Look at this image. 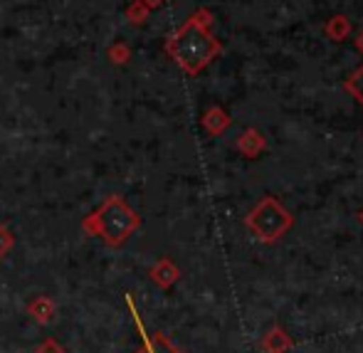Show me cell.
I'll return each mask as SVG.
<instances>
[{
  "instance_id": "cell-1",
  "label": "cell",
  "mask_w": 363,
  "mask_h": 353,
  "mask_svg": "<svg viewBox=\"0 0 363 353\" xmlns=\"http://www.w3.org/2000/svg\"><path fill=\"white\" fill-rule=\"evenodd\" d=\"M218 43L208 30V15L198 13L168 40V55L181 65L183 72L196 74L216 57Z\"/></svg>"
},
{
  "instance_id": "cell-9",
  "label": "cell",
  "mask_w": 363,
  "mask_h": 353,
  "mask_svg": "<svg viewBox=\"0 0 363 353\" xmlns=\"http://www.w3.org/2000/svg\"><path fill=\"white\" fill-rule=\"evenodd\" d=\"M148 353H176V351H171V349H153V346H151V349H148Z\"/></svg>"
},
{
  "instance_id": "cell-10",
  "label": "cell",
  "mask_w": 363,
  "mask_h": 353,
  "mask_svg": "<svg viewBox=\"0 0 363 353\" xmlns=\"http://www.w3.org/2000/svg\"><path fill=\"white\" fill-rule=\"evenodd\" d=\"M146 3H151V5H156V3H158V0H146Z\"/></svg>"
},
{
  "instance_id": "cell-7",
  "label": "cell",
  "mask_w": 363,
  "mask_h": 353,
  "mask_svg": "<svg viewBox=\"0 0 363 353\" xmlns=\"http://www.w3.org/2000/svg\"><path fill=\"white\" fill-rule=\"evenodd\" d=\"M126 18H129L131 23H141V18H144V8H141L139 3H136V5H131V8L126 10Z\"/></svg>"
},
{
  "instance_id": "cell-3",
  "label": "cell",
  "mask_w": 363,
  "mask_h": 353,
  "mask_svg": "<svg viewBox=\"0 0 363 353\" xmlns=\"http://www.w3.org/2000/svg\"><path fill=\"white\" fill-rule=\"evenodd\" d=\"M247 225L252 228L255 235H259V240L272 242V240H277L279 235L289 228L291 218H289V213L284 211L277 201H274V198H267V201L259 203V206L250 213Z\"/></svg>"
},
{
  "instance_id": "cell-8",
  "label": "cell",
  "mask_w": 363,
  "mask_h": 353,
  "mask_svg": "<svg viewBox=\"0 0 363 353\" xmlns=\"http://www.w3.org/2000/svg\"><path fill=\"white\" fill-rule=\"evenodd\" d=\"M10 242H13V240H10V232L5 228H0V254L10 247Z\"/></svg>"
},
{
  "instance_id": "cell-5",
  "label": "cell",
  "mask_w": 363,
  "mask_h": 353,
  "mask_svg": "<svg viewBox=\"0 0 363 353\" xmlns=\"http://www.w3.org/2000/svg\"><path fill=\"white\" fill-rule=\"evenodd\" d=\"M109 60L116 65H124L126 60H129V47H126V45H114V47L109 50Z\"/></svg>"
},
{
  "instance_id": "cell-6",
  "label": "cell",
  "mask_w": 363,
  "mask_h": 353,
  "mask_svg": "<svg viewBox=\"0 0 363 353\" xmlns=\"http://www.w3.org/2000/svg\"><path fill=\"white\" fill-rule=\"evenodd\" d=\"M351 91H354V94L363 101V69L354 77V79H351Z\"/></svg>"
},
{
  "instance_id": "cell-4",
  "label": "cell",
  "mask_w": 363,
  "mask_h": 353,
  "mask_svg": "<svg viewBox=\"0 0 363 353\" xmlns=\"http://www.w3.org/2000/svg\"><path fill=\"white\" fill-rule=\"evenodd\" d=\"M259 346H262V351H267V353H284L291 349V341L282 329H272L267 336H264V341Z\"/></svg>"
},
{
  "instance_id": "cell-2",
  "label": "cell",
  "mask_w": 363,
  "mask_h": 353,
  "mask_svg": "<svg viewBox=\"0 0 363 353\" xmlns=\"http://www.w3.org/2000/svg\"><path fill=\"white\" fill-rule=\"evenodd\" d=\"M136 225H139L136 213L129 211L126 203L121 201L119 196L109 198L99 211L86 220V230L101 235L109 245H121L126 237H129V232L136 228Z\"/></svg>"
}]
</instances>
